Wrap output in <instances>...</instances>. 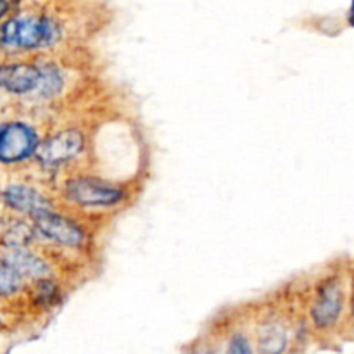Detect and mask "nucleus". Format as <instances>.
<instances>
[{
	"mask_svg": "<svg viewBox=\"0 0 354 354\" xmlns=\"http://www.w3.org/2000/svg\"><path fill=\"white\" fill-rule=\"evenodd\" d=\"M7 10H9V3H7V0H0V21H2V17L6 16Z\"/></svg>",
	"mask_w": 354,
	"mask_h": 354,
	"instance_id": "obj_16",
	"label": "nucleus"
},
{
	"mask_svg": "<svg viewBox=\"0 0 354 354\" xmlns=\"http://www.w3.org/2000/svg\"><path fill=\"white\" fill-rule=\"evenodd\" d=\"M0 203L14 213L35 214L38 211L52 209V203L33 187L23 183H10L0 190Z\"/></svg>",
	"mask_w": 354,
	"mask_h": 354,
	"instance_id": "obj_8",
	"label": "nucleus"
},
{
	"mask_svg": "<svg viewBox=\"0 0 354 354\" xmlns=\"http://www.w3.org/2000/svg\"><path fill=\"white\" fill-rule=\"evenodd\" d=\"M38 133L24 121L0 123V166H16L33 158L38 147Z\"/></svg>",
	"mask_w": 354,
	"mask_h": 354,
	"instance_id": "obj_2",
	"label": "nucleus"
},
{
	"mask_svg": "<svg viewBox=\"0 0 354 354\" xmlns=\"http://www.w3.org/2000/svg\"><path fill=\"white\" fill-rule=\"evenodd\" d=\"M230 354H252L248 339L242 335H235L230 342Z\"/></svg>",
	"mask_w": 354,
	"mask_h": 354,
	"instance_id": "obj_15",
	"label": "nucleus"
},
{
	"mask_svg": "<svg viewBox=\"0 0 354 354\" xmlns=\"http://www.w3.org/2000/svg\"><path fill=\"white\" fill-rule=\"evenodd\" d=\"M35 301H38L40 304H52L54 301L59 299V289L55 287V283H52L50 280L40 279L35 280Z\"/></svg>",
	"mask_w": 354,
	"mask_h": 354,
	"instance_id": "obj_14",
	"label": "nucleus"
},
{
	"mask_svg": "<svg viewBox=\"0 0 354 354\" xmlns=\"http://www.w3.org/2000/svg\"><path fill=\"white\" fill-rule=\"evenodd\" d=\"M83 151V135L78 130H64L38 144L35 158L44 168L52 169L75 159Z\"/></svg>",
	"mask_w": 354,
	"mask_h": 354,
	"instance_id": "obj_4",
	"label": "nucleus"
},
{
	"mask_svg": "<svg viewBox=\"0 0 354 354\" xmlns=\"http://www.w3.org/2000/svg\"><path fill=\"white\" fill-rule=\"evenodd\" d=\"M348 21H349V24H351V26H354V0L351 2V10H349Z\"/></svg>",
	"mask_w": 354,
	"mask_h": 354,
	"instance_id": "obj_17",
	"label": "nucleus"
},
{
	"mask_svg": "<svg viewBox=\"0 0 354 354\" xmlns=\"http://www.w3.org/2000/svg\"><path fill=\"white\" fill-rule=\"evenodd\" d=\"M62 82H64V80H62L61 71H59L55 66H40V82H38V86L35 92H37V95L47 99V97H52L55 95V93L61 92Z\"/></svg>",
	"mask_w": 354,
	"mask_h": 354,
	"instance_id": "obj_11",
	"label": "nucleus"
},
{
	"mask_svg": "<svg viewBox=\"0 0 354 354\" xmlns=\"http://www.w3.org/2000/svg\"><path fill=\"white\" fill-rule=\"evenodd\" d=\"M23 277L0 258V297L14 296V294H17L23 289Z\"/></svg>",
	"mask_w": 354,
	"mask_h": 354,
	"instance_id": "obj_12",
	"label": "nucleus"
},
{
	"mask_svg": "<svg viewBox=\"0 0 354 354\" xmlns=\"http://www.w3.org/2000/svg\"><path fill=\"white\" fill-rule=\"evenodd\" d=\"M286 349V335L280 330H270L259 341L261 354H282Z\"/></svg>",
	"mask_w": 354,
	"mask_h": 354,
	"instance_id": "obj_13",
	"label": "nucleus"
},
{
	"mask_svg": "<svg viewBox=\"0 0 354 354\" xmlns=\"http://www.w3.org/2000/svg\"><path fill=\"white\" fill-rule=\"evenodd\" d=\"M61 37L59 24L45 16H16L0 26V48L26 52L54 45Z\"/></svg>",
	"mask_w": 354,
	"mask_h": 354,
	"instance_id": "obj_1",
	"label": "nucleus"
},
{
	"mask_svg": "<svg viewBox=\"0 0 354 354\" xmlns=\"http://www.w3.org/2000/svg\"><path fill=\"white\" fill-rule=\"evenodd\" d=\"M31 220L35 232L66 248H80L85 241V234L75 221L54 213L52 209L38 211L31 214Z\"/></svg>",
	"mask_w": 354,
	"mask_h": 354,
	"instance_id": "obj_5",
	"label": "nucleus"
},
{
	"mask_svg": "<svg viewBox=\"0 0 354 354\" xmlns=\"http://www.w3.org/2000/svg\"><path fill=\"white\" fill-rule=\"evenodd\" d=\"M35 239V228L21 220H10L0 227V248L17 249L28 248Z\"/></svg>",
	"mask_w": 354,
	"mask_h": 354,
	"instance_id": "obj_10",
	"label": "nucleus"
},
{
	"mask_svg": "<svg viewBox=\"0 0 354 354\" xmlns=\"http://www.w3.org/2000/svg\"><path fill=\"white\" fill-rule=\"evenodd\" d=\"M344 306V290L337 279H327L320 286L317 301L311 310V318L320 328H328L339 320Z\"/></svg>",
	"mask_w": 354,
	"mask_h": 354,
	"instance_id": "obj_6",
	"label": "nucleus"
},
{
	"mask_svg": "<svg viewBox=\"0 0 354 354\" xmlns=\"http://www.w3.org/2000/svg\"><path fill=\"white\" fill-rule=\"evenodd\" d=\"M64 196L71 203L85 207H111L123 201V190L92 176L71 178L64 185Z\"/></svg>",
	"mask_w": 354,
	"mask_h": 354,
	"instance_id": "obj_3",
	"label": "nucleus"
},
{
	"mask_svg": "<svg viewBox=\"0 0 354 354\" xmlns=\"http://www.w3.org/2000/svg\"><path fill=\"white\" fill-rule=\"evenodd\" d=\"M7 265L12 270H16L24 280H40L47 279L50 268L47 263L30 251L28 248H17V249H6L3 254L0 256Z\"/></svg>",
	"mask_w": 354,
	"mask_h": 354,
	"instance_id": "obj_9",
	"label": "nucleus"
},
{
	"mask_svg": "<svg viewBox=\"0 0 354 354\" xmlns=\"http://www.w3.org/2000/svg\"><path fill=\"white\" fill-rule=\"evenodd\" d=\"M40 82V66L31 62H0V90L10 95H28Z\"/></svg>",
	"mask_w": 354,
	"mask_h": 354,
	"instance_id": "obj_7",
	"label": "nucleus"
}]
</instances>
